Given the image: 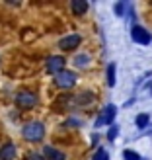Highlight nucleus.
I'll use <instances>...</instances> for the list:
<instances>
[{
  "label": "nucleus",
  "instance_id": "7",
  "mask_svg": "<svg viewBox=\"0 0 152 160\" xmlns=\"http://www.w3.org/2000/svg\"><path fill=\"white\" fill-rule=\"evenodd\" d=\"M78 43H80V35H68V37H65L61 41V47L62 49H74V47H78Z\"/></svg>",
  "mask_w": 152,
  "mask_h": 160
},
{
  "label": "nucleus",
  "instance_id": "3",
  "mask_svg": "<svg viewBox=\"0 0 152 160\" xmlns=\"http://www.w3.org/2000/svg\"><path fill=\"white\" fill-rule=\"evenodd\" d=\"M18 106L23 108V109H29V108H33L35 106V94H29V92H23L18 96Z\"/></svg>",
  "mask_w": 152,
  "mask_h": 160
},
{
  "label": "nucleus",
  "instance_id": "12",
  "mask_svg": "<svg viewBox=\"0 0 152 160\" xmlns=\"http://www.w3.org/2000/svg\"><path fill=\"white\" fill-rule=\"evenodd\" d=\"M148 119H150V117H148L146 113L137 115V125H139V127H146V125H148Z\"/></svg>",
  "mask_w": 152,
  "mask_h": 160
},
{
  "label": "nucleus",
  "instance_id": "6",
  "mask_svg": "<svg viewBox=\"0 0 152 160\" xmlns=\"http://www.w3.org/2000/svg\"><path fill=\"white\" fill-rule=\"evenodd\" d=\"M113 117H115V106H109V108H105V111H103L101 117L98 119V125L111 123V121H113Z\"/></svg>",
  "mask_w": 152,
  "mask_h": 160
},
{
  "label": "nucleus",
  "instance_id": "16",
  "mask_svg": "<svg viewBox=\"0 0 152 160\" xmlns=\"http://www.w3.org/2000/svg\"><path fill=\"white\" fill-rule=\"evenodd\" d=\"M27 160H43V156H39V154H31Z\"/></svg>",
  "mask_w": 152,
  "mask_h": 160
},
{
  "label": "nucleus",
  "instance_id": "1",
  "mask_svg": "<svg viewBox=\"0 0 152 160\" xmlns=\"http://www.w3.org/2000/svg\"><path fill=\"white\" fill-rule=\"evenodd\" d=\"M43 133H45V129H43L41 123H29L26 127V131H23V137H26L27 141H41Z\"/></svg>",
  "mask_w": 152,
  "mask_h": 160
},
{
  "label": "nucleus",
  "instance_id": "15",
  "mask_svg": "<svg viewBox=\"0 0 152 160\" xmlns=\"http://www.w3.org/2000/svg\"><path fill=\"white\" fill-rule=\"evenodd\" d=\"M115 135H117V127H111V131H109V135H107V137H109L111 141H113V139H115Z\"/></svg>",
  "mask_w": 152,
  "mask_h": 160
},
{
  "label": "nucleus",
  "instance_id": "4",
  "mask_svg": "<svg viewBox=\"0 0 152 160\" xmlns=\"http://www.w3.org/2000/svg\"><path fill=\"white\" fill-rule=\"evenodd\" d=\"M55 82H57L61 88H70L74 84V74L72 72H61V74H57Z\"/></svg>",
  "mask_w": 152,
  "mask_h": 160
},
{
  "label": "nucleus",
  "instance_id": "11",
  "mask_svg": "<svg viewBox=\"0 0 152 160\" xmlns=\"http://www.w3.org/2000/svg\"><path fill=\"white\" fill-rule=\"evenodd\" d=\"M107 84L109 86L115 84V65H109L107 67Z\"/></svg>",
  "mask_w": 152,
  "mask_h": 160
},
{
  "label": "nucleus",
  "instance_id": "14",
  "mask_svg": "<svg viewBox=\"0 0 152 160\" xmlns=\"http://www.w3.org/2000/svg\"><path fill=\"white\" fill-rule=\"evenodd\" d=\"M94 160H107V152H105V150H98V154H96L94 156Z\"/></svg>",
  "mask_w": 152,
  "mask_h": 160
},
{
  "label": "nucleus",
  "instance_id": "5",
  "mask_svg": "<svg viewBox=\"0 0 152 160\" xmlns=\"http://www.w3.org/2000/svg\"><path fill=\"white\" fill-rule=\"evenodd\" d=\"M62 67H65V61H62V57H51L49 62H47V68H49V72H57V74H61V72H62Z\"/></svg>",
  "mask_w": 152,
  "mask_h": 160
},
{
  "label": "nucleus",
  "instance_id": "8",
  "mask_svg": "<svg viewBox=\"0 0 152 160\" xmlns=\"http://www.w3.org/2000/svg\"><path fill=\"white\" fill-rule=\"evenodd\" d=\"M14 156H16V147L10 145V142L0 148V160H12Z\"/></svg>",
  "mask_w": 152,
  "mask_h": 160
},
{
  "label": "nucleus",
  "instance_id": "13",
  "mask_svg": "<svg viewBox=\"0 0 152 160\" xmlns=\"http://www.w3.org/2000/svg\"><path fill=\"white\" fill-rule=\"evenodd\" d=\"M125 160H139V154L137 152H133V150H125Z\"/></svg>",
  "mask_w": 152,
  "mask_h": 160
},
{
  "label": "nucleus",
  "instance_id": "2",
  "mask_svg": "<svg viewBox=\"0 0 152 160\" xmlns=\"http://www.w3.org/2000/svg\"><path fill=\"white\" fill-rule=\"evenodd\" d=\"M133 39H135V41H137V43H140V45H148L150 43V33H148V31L145 29V28H133Z\"/></svg>",
  "mask_w": 152,
  "mask_h": 160
},
{
  "label": "nucleus",
  "instance_id": "10",
  "mask_svg": "<svg viewBox=\"0 0 152 160\" xmlns=\"http://www.w3.org/2000/svg\"><path fill=\"white\" fill-rule=\"evenodd\" d=\"M45 156H47V160H65V154L59 152V150H55V148H51V147L45 148Z\"/></svg>",
  "mask_w": 152,
  "mask_h": 160
},
{
  "label": "nucleus",
  "instance_id": "9",
  "mask_svg": "<svg viewBox=\"0 0 152 160\" xmlns=\"http://www.w3.org/2000/svg\"><path fill=\"white\" fill-rule=\"evenodd\" d=\"M86 10H88V4L84 2V0H72V12L76 16H82Z\"/></svg>",
  "mask_w": 152,
  "mask_h": 160
}]
</instances>
